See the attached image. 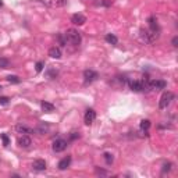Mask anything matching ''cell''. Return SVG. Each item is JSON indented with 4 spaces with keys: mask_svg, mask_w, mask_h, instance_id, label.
I'll list each match as a JSON object with an SVG mask.
<instances>
[{
    "mask_svg": "<svg viewBox=\"0 0 178 178\" xmlns=\"http://www.w3.org/2000/svg\"><path fill=\"white\" fill-rule=\"evenodd\" d=\"M64 36H66L67 42H68L70 45H73V46H79L81 45V40H82V38H81V34L77 30H74V28H70V30H67V32L64 34Z\"/></svg>",
    "mask_w": 178,
    "mask_h": 178,
    "instance_id": "1",
    "label": "cell"
},
{
    "mask_svg": "<svg viewBox=\"0 0 178 178\" xmlns=\"http://www.w3.org/2000/svg\"><path fill=\"white\" fill-rule=\"evenodd\" d=\"M148 82L149 81H129L128 85L131 88V90H134V92H143V90L149 89Z\"/></svg>",
    "mask_w": 178,
    "mask_h": 178,
    "instance_id": "2",
    "label": "cell"
},
{
    "mask_svg": "<svg viewBox=\"0 0 178 178\" xmlns=\"http://www.w3.org/2000/svg\"><path fill=\"white\" fill-rule=\"evenodd\" d=\"M174 100V93L173 92H164L160 98V102H159V107L161 110L167 109L170 106V103Z\"/></svg>",
    "mask_w": 178,
    "mask_h": 178,
    "instance_id": "3",
    "label": "cell"
},
{
    "mask_svg": "<svg viewBox=\"0 0 178 178\" xmlns=\"http://www.w3.org/2000/svg\"><path fill=\"white\" fill-rule=\"evenodd\" d=\"M141 39L145 42V43H153L154 40L159 38V35L156 34H153L152 31H149V30H141Z\"/></svg>",
    "mask_w": 178,
    "mask_h": 178,
    "instance_id": "4",
    "label": "cell"
},
{
    "mask_svg": "<svg viewBox=\"0 0 178 178\" xmlns=\"http://www.w3.org/2000/svg\"><path fill=\"white\" fill-rule=\"evenodd\" d=\"M68 146V142L66 141V139L63 138H59L56 139V141L53 142V145H51V148H53V152H56V153H60V152H64Z\"/></svg>",
    "mask_w": 178,
    "mask_h": 178,
    "instance_id": "5",
    "label": "cell"
},
{
    "mask_svg": "<svg viewBox=\"0 0 178 178\" xmlns=\"http://www.w3.org/2000/svg\"><path fill=\"white\" fill-rule=\"evenodd\" d=\"M167 86V82L163 79H152L148 82V88L152 90H161Z\"/></svg>",
    "mask_w": 178,
    "mask_h": 178,
    "instance_id": "6",
    "label": "cell"
},
{
    "mask_svg": "<svg viewBox=\"0 0 178 178\" xmlns=\"http://www.w3.org/2000/svg\"><path fill=\"white\" fill-rule=\"evenodd\" d=\"M98 78H99V74L96 73V71H93V70H85L84 71V79H85L86 84L93 82V81H96Z\"/></svg>",
    "mask_w": 178,
    "mask_h": 178,
    "instance_id": "7",
    "label": "cell"
},
{
    "mask_svg": "<svg viewBox=\"0 0 178 178\" xmlns=\"http://www.w3.org/2000/svg\"><path fill=\"white\" fill-rule=\"evenodd\" d=\"M96 120V111L93 109H88L85 111V117H84V121H85L86 125L93 124V121Z\"/></svg>",
    "mask_w": 178,
    "mask_h": 178,
    "instance_id": "8",
    "label": "cell"
},
{
    "mask_svg": "<svg viewBox=\"0 0 178 178\" xmlns=\"http://www.w3.org/2000/svg\"><path fill=\"white\" fill-rule=\"evenodd\" d=\"M17 143H18V146L20 148H24V149H28L32 145V139L28 137V135H22V137L18 138V141H17Z\"/></svg>",
    "mask_w": 178,
    "mask_h": 178,
    "instance_id": "9",
    "label": "cell"
},
{
    "mask_svg": "<svg viewBox=\"0 0 178 178\" xmlns=\"http://www.w3.org/2000/svg\"><path fill=\"white\" fill-rule=\"evenodd\" d=\"M71 22H73L74 25H84L86 22V17L84 14L77 13V14H74L73 17H71Z\"/></svg>",
    "mask_w": 178,
    "mask_h": 178,
    "instance_id": "10",
    "label": "cell"
},
{
    "mask_svg": "<svg viewBox=\"0 0 178 178\" xmlns=\"http://www.w3.org/2000/svg\"><path fill=\"white\" fill-rule=\"evenodd\" d=\"M148 22H149V27H150V30H149V31H152L153 34L159 35V32H160V27H159V24H157L156 17H153V15H152V17L148 20Z\"/></svg>",
    "mask_w": 178,
    "mask_h": 178,
    "instance_id": "11",
    "label": "cell"
},
{
    "mask_svg": "<svg viewBox=\"0 0 178 178\" xmlns=\"http://www.w3.org/2000/svg\"><path fill=\"white\" fill-rule=\"evenodd\" d=\"M32 167L36 171H45L46 170V161L42 160V159H36V160H34V163H32Z\"/></svg>",
    "mask_w": 178,
    "mask_h": 178,
    "instance_id": "12",
    "label": "cell"
},
{
    "mask_svg": "<svg viewBox=\"0 0 178 178\" xmlns=\"http://www.w3.org/2000/svg\"><path fill=\"white\" fill-rule=\"evenodd\" d=\"M70 164H71V156H66L64 159H61V160L59 161V170L61 171H64V170H67V168L70 167Z\"/></svg>",
    "mask_w": 178,
    "mask_h": 178,
    "instance_id": "13",
    "label": "cell"
},
{
    "mask_svg": "<svg viewBox=\"0 0 178 178\" xmlns=\"http://www.w3.org/2000/svg\"><path fill=\"white\" fill-rule=\"evenodd\" d=\"M15 131L18 132V134H34V129L30 128V127H27V125H24V124H18L17 127H15Z\"/></svg>",
    "mask_w": 178,
    "mask_h": 178,
    "instance_id": "14",
    "label": "cell"
},
{
    "mask_svg": "<svg viewBox=\"0 0 178 178\" xmlns=\"http://www.w3.org/2000/svg\"><path fill=\"white\" fill-rule=\"evenodd\" d=\"M49 56L51 57V59H61V50H60V47H56V46L50 47V49H49Z\"/></svg>",
    "mask_w": 178,
    "mask_h": 178,
    "instance_id": "15",
    "label": "cell"
},
{
    "mask_svg": "<svg viewBox=\"0 0 178 178\" xmlns=\"http://www.w3.org/2000/svg\"><path fill=\"white\" fill-rule=\"evenodd\" d=\"M40 107H42V110H43L45 113H51V111H54V106L51 105V103H49V102H40Z\"/></svg>",
    "mask_w": 178,
    "mask_h": 178,
    "instance_id": "16",
    "label": "cell"
},
{
    "mask_svg": "<svg viewBox=\"0 0 178 178\" xmlns=\"http://www.w3.org/2000/svg\"><path fill=\"white\" fill-rule=\"evenodd\" d=\"M34 131H35V132H38V134H40V135H43V134H46V132L49 131V125L45 124V122H40V124L38 125V127L35 128Z\"/></svg>",
    "mask_w": 178,
    "mask_h": 178,
    "instance_id": "17",
    "label": "cell"
},
{
    "mask_svg": "<svg viewBox=\"0 0 178 178\" xmlns=\"http://www.w3.org/2000/svg\"><path fill=\"white\" fill-rule=\"evenodd\" d=\"M105 39H106V42H107V43H110V45H117V43H118L117 36H116V35H113V34H107V35L105 36Z\"/></svg>",
    "mask_w": 178,
    "mask_h": 178,
    "instance_id": "18",
    "label": "cell"
},
{
    "mask_svg": "<svg viewBox=\"0 0 178 178\" xmlns=\"http://www.w3.org/2000/svg\"><path fill=\"white\" fill-rule=\"evenodd\" d=\"M103 157H105L106 163L109 164V166H111L113 161H114V156H113L111 153H109V152H106V153H103Z\"/></svg>",
    "mask_w": 178,
    "mask_h": 178,
    "instance_id": "19",
    "label": "cell"
},
{
    "mask_svg": "<svg viewBox=\"0 0 178 178\" xmlns=\"http://www.w3.org/2000/svg\"><path fill=\"white\" fill-rule=\"evenodd\" d=\"M7 81H8L10 84H20V82H21L20 77H17V75H8V77H7Z\"/></svg>",
    "mask_w": 178,
    "mask_h": 178,
    "instance_id": "20",
    "label": "cell"
},
{
    "mask_svg": "<svg viewBox=\"0 0 178 178\" xmlns=\"http://www.w3.org/2000/svg\"><path fill=\"white\" fill-rule=\"evenodd\" d=\"M149 128H150V121H149V120H142L141 121V129L148 131Z\"/></svg>",
    "mask_w": 178,
    "mask_h": 178,
    "instance_id": "21",
    "label": "cell"
},
{
    "mask_svg": "<svg viewBox=\"0 0 178 178\" xmlns=\"http://www.w3.org/2000/svg\"><path fill=\"white\" fill-rule=\"evenodd\" d=\"M57 40H59L60 46H66V45H67V39H66V36H64V34L57 35Z\"/></svg>",
    "mask_w": 178,
    "mask_h": 178,
    "instance_id": "22",
    "label": "cell"
},
{
    "mask_svg": "<svg viewBox=\"0 0 178 178\" xmlns=\"http://www.w3.org/2000/svg\"><path fill=\"white\" fill-rule=\"evenodd\" d=\"M8 60L7 59H2V57H0V68H7L8 67Z\"/></svg>",
    "mask_w": 178,
    "mask_h": 178,
    "instance_id": "23",
    "label": "cell"
},
{
    "mask_svg": "<svg viewBox=\"0 0 178 178\" xmlns=\"http://www.w3.org/2000/svg\"><path fill=\"white\" fill-rule=\"evenodd\" d=\"M171 167H173V164H171L170 161H167V163L163 164V168H161V170H163V173H168V171L171 170Z\"/></svg>",
    "mask_w": 178,
    "mask_h": 178,
    "instance_id": "24",
    "label": "cell"
},
{
    "mask_svg": "<svg viewBox=\"0 0 178 178\" xmlns=\"http://www.w3.org/2000/svg\"><path fill=\"white\" fill-rule=\"evenodd\" d=\"M43 67H45V63H43V61H38V63H36V67H35V70H36V73H42Z\"/></svg>",
    "mask_w": 178,
    "mask_h": 178,
    "instance_id": "25",
    "label": "cell"
},
{
    "mask_svg": "<svg viewBox=\"0 0 178 178\" xmlns=\"http://www.w3.org/2000/svg\"><path fill=\"white\" fill-rule=\"evenodd\" d=\"M2 141H3V145H4V146H8V145H10V139H8V137L6 134H2Z\"/></svg>",
    "mask_w": 178,
    "mask_h": 178,
    "instance_id": "26",
    "label": "cell"
},
{
    "mask_svg": "<svg viewBox=\"0 0 178 178\" xmlns=\"http://www.w3.org/2000/svg\"><path fill=\"white\" fill-rule=\"evenodd\" d=\"M66 2H67V0H56V2H51L50 4L54 6V7H60V6H63Z\"/></svg>",
    "mask_w": 178,
    "mask_h": 178,
    "instance_id": "27",
    "label": "cell"
},
{
    "mask_svg": "<svg viewBox=\"0 0 178 178\" xmlns=\"http://www.w3.org/2000/svg\"><path fill=\"white\" fill-rule=\"evenodd\" d=\"M8 98H6V96H0V105H8Z\"/></svg>",
    "mask_w": 178,
    "mask_h": 178,
    "instance_id": "28",
    "label": "cell"
},
{
    "mask_svg": "<svg viewBox=\"0 0 178 178\" xmlns=\"http://www.w3.org/2000/svg\"><path fill=\"white\" fill-rule=\"evenodd\" d=\"M47 75H49V78H56V75H57V71H54V70H50L49 73H47Z\"/></svg>",
    "mask_w": 178,
    "mask_h": 178,
    "instance_id": "29",
    "label": "cell"
},
{
    "mask_svg": "<svg viewBox=\"0 0 178 178\" xmlns=\"http://www.w3.org/2000/svg\"><path fill=\"white\" fill-rule=\"evenodd\" d=\"M96 174H98V175H106L107 173H106L105 170H100L99 167H96Z\"/></svg>",
    "mask_w": 178,
    "mask_h": 178,
    "instance_id": "30",
    "label": "cell"
},
{
    "mask_svg": "<svg viewBox=\"0 0 178 178\" xmlns=\"http://www.w3.org/2000/svg\"><path fill=\"white\" fill-rule=\"evenodd\" d=\"M77 138H79V134H78V132H71V135H70V139H71V141H74V139H77Z\"/></svg>",
    "mask_w": 178,
    "mask_h": 178,
    "instance_id": "31",
    "label": "cell"
},
{
    "mask_svg": "<svg viewBox=\"0 0 178 178\" xmlns=\"http://www.w3.org/2000/svg\"><path fill=\"white\" fill-rule=\"evenodd\" d=\"M171 45H173L174 47H177V46H178V38H177V36H174V38H173V40H171Z\"/></svg>",
    "mask_w": 178,
    "mask_h": 178,
    "instance_id": "32",
    "label": "cell"
},
{
    "mask_svg": "<svg viewBox=\"0 0 178 178\" xmlns=\"http://www.w3.org/2000/svg\"><path fill=\"white\" fill-rule=\"evenodd\" d=\"M2 6H3V2H2V0H0V7H2Z\"/></svg>",
    "mask_w": 178,
    "mask_h": 178,
    "instance_id": "33",
    "label": "cell"
},
{
    "mask_svg": "<svg viewBox=\"0 0 178 178\" xmlns=\"http://www.w3.org/2000/svg\"><path fill=\"white\" fill-rule=\"evenodd\" d=\"M0 89H2V86H0Z\"/></svg>",
    "mask_w": 178,
    "mask_h": 178,
    "instance_id": "34",
    "label": "cell"
}]
</instances>
